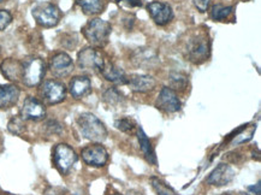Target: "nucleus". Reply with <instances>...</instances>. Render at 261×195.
Masks as SVG:
<instances>
[{"label":"nucleus","mask_w":261,"mask_h":195,"mask_svg":"<svg viewBox=\"0 0 261 195\" xmlns=\"http://www.w3.org/2000/svg\"><path fill=\"white\" fill-rule=\"evenodd\" d=\"M235 177V170L227 164H219L218 166L214 169L210 176L207 177V183L212 184V186L223 187L230 183Z\"/></svg>","instance_id":"2eb2a0df"},{"label":"nucleus","mask_w":261,"mask_h":195,"mask_svg":"<svg viewBox=\"0 0 261 195\" xmlns=\"http://www.w3.org/2000/svg\"><path fill=\"white\" fill-rule=\"evenodd\" d=\"M0 195H8V194H0Z\"/></svg>","instance_id":"4c0bfd02"},{"label":"nucleus","mask_w":261,"mask_h":195,"mask_svg":"<svg viewBox=\"0 0 261 195\" xmlns=\"http://www.w3.org/2000/svg\"><path fill=\"white\" fill-rule=\"evenodd\" d=\"M81 157L87 165L94 167L105 166L109 161V152L100 143L86 146L81 151Z\"/></svg>","instance_id":"1a4fd4ad"},{"label":"nucleus","mask_w":261,"mask_h":195,"mask_svg":"<svg viewBox=\"0 0 261 195\" xmlns=\"http://www.w3.org/2000/svg\"><path fill=\"white\" fill-rule=\"evenodd\" d=\"M23 63L22 82L27 87H36L41 83L46 74V64L39 57H32Z\"/></svg>","instance_id":"20e7f679"},{"label":"nucleus","mask_w":261,"mask_h":195,"mask_svg":"<svg viewBox=\"0 0 261 195\" xmlns=\"http://www.w3.org/2000/svg\"><path fill=\"white\" fill-rule=\"evenodd\" d=\"M49 70L57 77H65L73 70V62L71 57L64 52L57 53L49 60Z\"/></svg>","instance_id":"4468645a"},{"label":"nucleus","mask_w":261,"mask_h":195,"mask_svg":"<svg viewBox=\"0 0 261 195\" xmlns=\"http://www.w3.org/2000/svg\"><path fill=\"white\" fill-rule=\"evenodd\" d=\"M147 11L158 26H166L172 21L173 10L166 3L152 2L147 5Z\"/></svg>","instance_id":"ddd939ff"},{"label":"nucleus","mask_w":261,"mask_h":195,"mask_svg":"<svg viewBox=\"0 0 261 195\" xmlns=\"http://www.w3.org/2000/svg\"><path fill=\"white\" fill-rule=\"evenodd\" d=\"M120 8L123 9H134V8H141L142 3L141 0H115Z\"/></svg>","instance_id":"2f4dec72"},{"label":"nucleus","mask_w":261,"mask_h":195,"mask_svg":"<svg viewBox=\"0 0 261 195\" xmlns=\"http://www.w3.org/2000/svg\"><path fill=\"white\" fill-rule=\"evenodd\" d=\"M233 11L232 6H225L222 4H216L211 9V18L216 22H223L226 18H229V16L231 15Z\"/></svg>","instance_id":"393cba45"},{"label":"nucleus","mask_w":261,"mask_h":195,"mask_svg":"<svg viewBox=\"0 0 261 195\" xmlns=\"http://www.w3.org/2000/svg\"><path fill=\"white\" fill-rule=\"evenodd\" d=\"M255 132H256V124H249V126L247 127L244 126L236 133L235 136H232L231 141H230V146L235 147V146H239V144L248 142V141L253 139Z\"/></svg>","instance_id":"4be33fe9"},{"label":"nucleus","mask_w":261,"mask_h":195,"mask_svg":"<svg viewBox=\"0 0 261 195\" xmlns=\"http://www.w3.org/2000/svg\"><path fill=\"white\" fill-rule=\"evenodd\" d=\"M76 122H77L80 133L87 140L94 141V142H103L107 139L105 124L93 113H81Z\"/></svg>","instance_id":"f257e3e1"},{"label":"nucleus","mask_w":261,"mask_h":195,"mask_svg":"<svg viewBox=\"0 0 261 195\" xmlns=\"http://www.w3.org/2000/svg\"><path fill=\"white\" fill-rule=\"evenodd\" d=\"M103 63H105V59H103L101 52L93 48V47H86V48L81 50L77 55V65L83 71H100Z\"/></svg>","instance_id":"0eeeda50"},{"label":"nucleus","mask_w":261,"mask_h":195,"mask_svg":"<svg viewBox=\"0 0 261 195\" xmlns=\"http://www.w3.org/2000/svg\"><path fill=\"white\" fill-rule=\"evenodd\" d=\"M137 140H139L140 147H141V151L145 156L146 160L148 161L149 164L152 165H155L156 164V157H155V152L154 149H153L152 142L148 139V136L146 135V133L143 132V129L141 127L137 128Z\"/></svg>","instance_id":"412c9836"},{"label":"nucleus","mask_w":261,"mask_h":195,"mask_svg":"<svg viewBox=\"0 0 261 195\" xmlns=\"http://www.w3.org/2000/svg\"><path fill=\"white\" fill-rule=\"evenodd\" d=\"M77 159V154L66 143L57 144L53 150V163L62 175H68Z\"/></svg>","instance_id":"423d86ee"},{"label":"nucleus","mask_w":261,"mask_h":195,"mask_svg":"<svg viewBox=\"0 0 261 195\" xmlns=\"http://www.w3.org/2000/svg\"><path fill=\"white\" fill-rule=\"evenodd\" d=\"M40 96L48 105H56L64 102L66 98V88L62 82L56 80L45 81L40 86Z\"/></svg>","instance_id":"6e6552de"},{"label":"nucleus","mask_w":261,"mask_h":195,"mask_svg":"<svg viewBox=\"0 0 261 195\" xmlns=\"http://www.w3.org/2000/svg\"><path fill=\"white\" fill-rule=\"evenodd\" d=\"M115 127L118 130H120V132L126 133V134H132L135 132L136 123L130 118H119L115 122Z\"/></svg>","instance_id":"c85d7f7f"},{"label":"nucleus","mask_w":261,"mask_h":195,"mask_svg":"<svg viewBox=\"0 0 261 195\" xmlns=\"http://www.w3.org/2000/svg\"><path fill=\"white\" fill-rule=\"evenodd\" d=\"M211 53L208 33L197 32L188 39L186 45V56L194 64L206 62Z\"/></svg>","instance_id":"f03ea898"},{"label":"nucleus","mask_w":261,"mask_h":195,"mask_svg":"<svg viewBox=\"0 0 261 195\" xmlns=\"http://www.w3.org/2000/svg\"><path fill=\"white\" fill-rule=\"evenodd\" d=\"M101 75L105 77L107 81L115 83V85H126L128 83V76L125 75L124 70L120 69L116 64H113L109 60L105 59L101 70H100Z\"/></svg>","instance_id":"dca6fc26"},{"label":"nucleus","mask_w":261,"mask_h":195,"mask_svg":"<svg viewBox=\"0 0 261 195\" xmlns=\"http://www.w3.org/2000/svg\"><path fill=\"white\" fill-rule=\"evenodd\" d=\"M260 188H261V184L260 182L256 183V186H252V187H248V189L250 191H254L256 195H260Z\"/></svg>","instance_id":"72a5a7b5"},{"label":"nucleus","mask_w":261,"mask_h":195,"mask_svg":"<svg viewBox=\"0 0 261 195\" xmlns=\"http://www.w3.org/2000/svg\"><path fill=\"white\" fill-rule=\"evenodd\" d=\"M9 132L13 134V135L21 136L25 132V123L24 119H22L21 117H13L8 124Z\"/></svg>","instance_id":"bb28decb"},{"label":"nucleus","mask_w":261,"mask_h":195,"mask_svg":"<svg viewBox=\"0 0 261 195\" xmlns=\"http://www.w3.org/2000/svg\"><path fill=\"white\" fill-rule=\"evenodd\" d=\"M69 90L75 99H81L92 92V82L87 76H76L70 81Z\"/></svg>","instance_id":"aec40b11"},{"label":"nucleus","mask_w":261,"mask_h":195,"mask_svg":"<svg viewBox=\"0 0 261 195\" xmlns=\"http://www.w3.org/2000/svg\"><path fill=\"white\" fill-rule=\"evenodd\" d=\"M12 22V15L8 10H0V30H4Z\"/></svg>","instance_id":"7c9ffc66"},{"label":"nucleus","mask_w":261,"mask_h":195,"mask_svg":"<svg viewBox=\"0 0 261 195\" xmlns=\"http://www.w3.org/2000/svg\"><path fill=\"white\" fill-rule=\"evenodd\" d=\"M21 89L15 85H0V110L11 109L17 104Z\"/></svg>","instance_id":"f3484780"},{"label":"nucleus","mask_w":261,"mask_h":195,"mask_svg":"<svg viewBox=\"0 0 261 195\" xmlns=\"http://www.w3.org/2000/svg\"><path fill=\"white\" fill-rule=\"evenodd\" d=\"M195 8L199 10L200 12H206L207 9H208L211 0H193Z\"/></svg>","instance_id":"473e14b6"},{"label":"nucleus","mask_w":261,"mask_h":195,"mask_svg":"<svg viewBox=\"0 0 261 195\" xmlns=\"http://www.w3.org/2000/svg\"><path fill=\"white\" fill-rule=\"evenodd\" d=\"M3 2H5V0H0V3H3Z\"/></svg>","instance_id":"e433bc0d"},{"label":"nucleus","mask_w":261,"mask_h":195,"mask_svg":"<svg viewBox=\"0 0 261 195\" xmlns=\"http://www.w3.org/2000/svg\"><path fill=\"white\" fill-rule=\"evenodd\" d=\"M112 27L107 21L101 18H94L89 21L82 28V33L90 45L95 47H103L109 42Z\"/></svg>","instance_id":"7ed1b4c3"},{"label":"nucleus","mask_w":261,"mask_h":195,"mask_svg":"<svg viewBox=\"0 0 261 195\" xmlns=\"http://www.w3.org/2000/svg\"><path fill=\"white\" fill-rule=\"evenodd\" d=\"M130 89L136 93H148L155 88L156 82L154 77L149 75H132L128 77V83Z\"/></svg>","instance_id":"a211bd4d"},{"label":"nucleus","mask_w":261,"mask_h":195,"mask_svg":"<svg viewBox=\"0 0 261 195\" xmlns=\"http://www.w3.org/2000/svg\"><path fill=\"white\" fill-rule=\"evenodd\" d=\"M3 75H4L9 81L12 82H18L22 81V74H23V63L19 62L17 59L8 58L0 65Z\"/></svg>","instance_id":"6ab92c4d"},{"label":"nucleus","mask_w":261,"mask_h":195,"mask_svg":"<svg viewBox=\"0 0 261 195\" xmlns=\"http://www.w3.org/2000/svg\"><path fill=\"white\" fill-rule=\"evenodd\" d=\"M46 116V107L41 100L34 96L25 98L21 107V118L24 120H40Z\"/></svg>","instance_id":"9b49d317"},{"label":"nucleus","mask_w":261,"mask_h":195,"mask_svg":"<svg viewBox=\"0 0 261 195\" xmlns=\"http://www.w3.org/2000/svg\"><path fill=\"white\" fill-rule=\"evenodd\" d=\"M132 62L137 68L143 70L155 69L159 64V56L153 48L143 47V48H137L132 55Z\"/></svg>","instance_id":"9d476101"},{"label":"nucleus","mask_w":261,"mask_h":195,"mask_svg":"<svg viewBox=\"0 0 261 195\" xmlns=\"http://www.w3.org/2000/svg\"><path fill=\"white\" fill-rule=\"evenodd\" d=\"M223 195H249V194H244V193H225Z\"/></svg>","instance_id":"f704fd0d"},{"label":"nucleus","mask_w":261,"mask_h":195,"mask_svg":"<svg viewBox=\"0 0 261 195\" xmlns=\"http://www.w3.org/2000/svg\"><path fill=\"white\" fill-rule=\"evenodd\" d=\"M170 82H171V86L175 89L184 90L187 88V85H188V77L182 72H172L170 75Z\"/></svg>","instance_id":"cd10ccee"},{"label":"nucleus","mask_w":261,"mask_h":195,"mask_svg":"<svg viewBox=\"0 0 261 195\" xmlns=\"http://www.w3.org/2000/svg\"><path fill=\"white\" fill-rule=\"evenodd\" d=\"M103 102H105L107 105L117 107V106H122L123 104L125 103L124 96L123 94L119 92L118 89L116 88H109L103 92Z\"/></svg>","instance_id":"b1692460"},{"label":"nucleus","mask_w":261,"mask_h":195,"mask_svg":"<svg viewBox=\"0 0 261 195\" xmlns=\"http://www.w3.org/2000/svg\"><path fill=\"white\" fill-rule=\"evenodd\" d=\"M45 130L46 133L49 134V135H59V134H62L63 132V127L62 124H60L59 122H57V120H48V122H46L45 126Z\"/></svg>","instance_id":"c756f323"},{"label":"nucleus","mask_w":261,"mask_h":195,"mask_svg":"<svg viewBox=\"0 0 261 195\" xmlns=\"http://www.w3.org/2000/svg\"><path fill=\"white\" fill-rule=\"evenodd\" d=\"M76 4L87 15H98L105 9V0H76Z\"/></svg>","instance_id":"5701e85b"},{"label":"nucleus","mask_w":261,"mask_h":195,"mask_svg":"<svg viewBox=\"0 0 261 195\" xmlns=\"http://www.w3.org/2000/svg\"><path fill=\"white\" fill-rule=\"evenodd\" d=\"M32 13L36 23L45 28L56 27L62 18V12L58 6L51 4V3H40L33 9Z\"/></svg>","instance_id":"39448f33"},{"label":"nucleus","mask_w":261,"mask_h":195,"mask_svg":"<svg viewBox=\"0 0 261 195\" xmlns=\"http://www.w3.org/2000/svg\"><path fill=\"white\" fill-rule=\"evenodd\" d=\"M109 195H122V194H119V193H111V194H109Z\"/></svg>","instance_id":"c9c22d12"},{"label":"nucleus","mask_w":261,"mask_h":195,"mask_svg":"<svg viewBox=\"0 0 261 195\" xmlns=\"http://www.w3.org/2000/svg\"><path fill=\"white\" fill-rule=\"evenodd\" d=\"M150 183H152L153 189L156 191V194L158 195H177L176 191L173 190L171 187L167 186L164 181L159 180L158 177L150 178Z\"/></svg>","instance_id":"a878e982"},{"label":"nucleus","mask_w":261,"mask_h":195,"mask_svg":"<svg viewBox=\"0 0 261 195\" xmlns=\"http://www.w3.org/2000/svg\"><path fill=\"white\" fill-rule=\"evenodd\" d=\"M155 106L159 110L165 111L167 113H175L180 110V102L175 90L169 87H164L156 98Z\"/></svg>","instance_id":"f8f14e48"}]
</instances>
